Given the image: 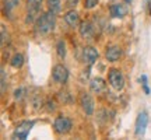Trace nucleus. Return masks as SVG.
Returning a JSON list of instances; mask_svg holds the SVG:
<instances>
[{"label":"nucleus","instance_id":"393cba45","mask_svg":"<svg viewBox=\"0 0 151 140\" xmlns=\"http://www.w3.org/2000/svg\"><path fill=\"white\" fill-rule=\"evenodd\" d=\"M148 1V13H150V16H151V0H147Z\"/></svg>","mask_w":151,"mask_h":140},{"label":"nucleus","instance_id":"f257e3e1","mask_svg":"<svg viewBox=\"0 0 151 140\" xmlns=\"http://www.w3.org/2000/svg\"><path fill=\"white\" fill-rule=\"evenodd\" d=\"M55 27H56V17L55 13L49 10L42 13L35 22V31L39 35H49L50 32H53Z\"/></svg>","mask_w":151,"mask_h":140},{"label":"nucleus","instance_id":"9b49d317","mask_svg":"<svg viewBox=\"0 0 151 140\" xmlns=\"http://www.w3.org/2000/svg\"><path fill=\"white\" fill-rule=\"evenodd\" d=\"M109 13H111V17H113V18H123L127 13V9L122 3H116V4H112L109 7Z\"/></svg>","mask_w":151,"mask_h":140},{"label":"nucleus","instance_id":"4468645a","mask_svg":"<svg viewBox=\"0 0 151 140\" xmlns=\"http://www.w3.org/2000/svg\"><path fill=\"white\" fill-rule=\"evenodd\" d=\"M42 1L43 0H27V9H28V13L31 14H38L39 10H41V6H42Z\"/></svg>","mask_w":151,"mask_h":140},{"label":"nucleus","instance_id":"a211bd4d","mask_svg":"<svg viewBox=\"0 0 151 140\" xmlns=\"http://www.w3.org/2000/svg\"><path fill=\"white\" fill-rule=\"evenodd\" d=\"M56 52H58V56L60 59H65L66 56V43L65 41H58V45H56Z\"/></svg>","mask_w":151,"mask_h":140},{"label":"nucleus","instance_id":"423d86ee","mask_svg":"<svg viewBox=\"0 0 151 140\" xmlns=\"http://www.w3.org/2000/svg\"><path fill=\"white\" fill-rule=\"evenodd\" d=\"M34 121H25V122H22V123H20L18 126L16 128V130H14V133H13V137L14 139H27L28 133L31 132V129H32L34 126Z\"/></svg>","mask_w":151,"mask_h":140},{"label":"nucleus","instance_id":"aec40b11","mask_svg":"<svg viewBox=\"0 0 151 140\" xmlns=\"http://www.w3.org/2000/svg\"><path fill=\"white\" fill-rule=\"evenodd\" d=\"M98 1H99V0H84V9L91 10V9H94V7H97Z\"/></svg>","mask_w":151,"mask_h":140},{"label":"nucleus","instance_id":"9d476101","mask_svg":"<svg viewBox=\"0 0 151 140\" xmlns=\"http://www.w3.org/2000/svg\"><path fill=\"white\" fill-rule=\"evenodd\" d=\"M65 21L70 28H77L80 25V16L74 9H71L65 14Z\"/></svg>","mask_w":151,"mask_h":140},{"label":"nucleus","instance_id":"0eeeda50","mask_svg":"<svg viewBox=\"0 0 151 140\" xmlns=\"http://www.w3.org/2000/svg\"><path fill=\"white\" fill-rule=\"evenodd\" d=\"M98 59V51L94 46H86L83 49V62L87 66H92Z\"/></svg>","mask_w":151,"mask_h":140},{"label":"nucleus","instance_id":"f03ea898","mask_svg":"<svg viewBox=\"0 0 151 140\" xmlns=\"http://www.w3.org/2000/svg\"><path fill=\"white\" fill-rule=\"evenodd\" d=\"M73 128V122H71L70 118H67L65 115H59V116H56L53 121V130L55 133H58V135H66V133H69Z\"/></svg>","mask_w":151,"mask_h":140},{"label":"nucleus","instance_id":"1a4fd4ad","mask_svg":"<svg viewBox=\"0 0 151 140\" xmlns=\"http://www.w3.org/2000/svg\"><path fill=\"white\" fill-rule=\"evenodd\" d=\"M78 32L84 39H92L94 34H95V28L94 24L91 21H83L80 22V27H78Z\"/></svg>","mask_w":151,"mask_h":140},{"label":"nucleus","instance_id":"39448f33","mask_svg":"<svg viewBox=\"0 0 151 140\" xmlns=\"http://www.w3.org/2000/svg\"><path fill=\"white\" fill-rule=\"evenodd\" d=\"M78 101H80L81 109H83L87 115H92V113H94L95 104H94V100H92V97L88 94V92H81Z\"/></svg>","mask_w":151,"mask_h":140},{"label":"nucleus","instance_id":"b1692460","mask_svg":"<svg viewBox=\"0 0 151 140\" xmlns=\"http://www.w3.org/2000/svg\"><path fill=\"white\" fill-rule=\"evenodd\" d=\"M1 91H6V73L4 70H1Z\"/></svg>","mask_w":151,"mask_h":140},{"label":"nucleus","instance_id":"f3484780","mask_svg":"<svg viewBox=\"0 0 151 140\" xmlns=\"http://www.w3.org/2000/svg\"><path fill=\"white\" fill-rule=\"evenodd\" d=\"M18 4H20V0H6V1H4L6 14H10L11 11L14 10V9H16Z\"/></svg>","mask_w":151,"mask_h":140},{"label":"nucleus","instance_id":"5701e85b","mask_svg":"<svg viewBox=\"0 0 151 140\" xmlns=\"http://www.w3.org/2000/svg\"><path fill=\"white\" fill-rule=\"evenodd\" d=\"M78 3H80V0H66V6H67V7H70V9L76 7Z\"/></svg>","mask_w":151,"mask_h":140},{"label":"nucleus","instance_id":"7ed1b4c3","mask_svg":"<svg viewBox=\"0 0 151 140\" xmlns=\"http://www.w3.org/2000/svg\"><path fill=\"white\" fill-rule=\"evenodd\" d=\"M108 81L111 87H112L113 90H116V91H122L124 87V77H123V73L120 71L119 69H109L108 71Z\"/></svg>","mask_w":151,"mask_h":140},{"label":"nucleus","instance_id":"a878e982","mask_svg":"<svg viewBox=\"0 0 151 140\" xmlns=\"http://www.w3.org/2000/svg\"><path fill=\"white\" fill-rule=\"evenodd\" d=\"M124 3H127V4H129V3H132V0H124Z\"/></svg>","mask_w":151,"mask_h":140},{"label":"nucleus","instance_id":"ddd939ff","mask_svg":"<svg viewBox=\"0 0 151 140\" xmlns=\"http://www.w3.org/2000/svg\"><path fill=\"white\" fill-rule=\"evenodd\" d=\"M90 88H91V91L99 94V92H102L106 88V83H105V80L101 79V77H94V79L90 81Z\"/></svg>","mask_w":151,"mask_h":140},{"label":"nucleus","instance_id":"6ab92c4d","mask_svg":"<svg viewBox=\"0 0 151 140\" xmlns=\"http://www.w3.org/2000/svg\"><path fill=\"white\" fill-rule=\"evenodd\" d=\"M25 92H27V88H18V90L14 91V98H16L17 101H21L22 98L27 95Z\"/></svg>","mask_w":151,"mask_h":140},{"label":"nucleus","instance_id":"4be33fe9","mask_svg":"<svg viewBox=\"0 0 151 140\" xmlns=\"http://www.w3.org/2000/svg\"><path fill=\"white\" fill-rule=\"evenodd\" d=\"M6 39L9 41V34H6V27L1 25V45L6 43Z\"/></svg>","mask_w":151,"mask_h":140},{"label":"nucleus","instance_id":"412c9836","mask_svg":"<svg viewBox=\"0 0 151 140\" xmlns=\"http://www.w3.org/2000/svg\"><path fill=\"white\" fill-rule=\"evenodd\" d=\"M140 80H141V84H143V90H144V92H146V94H150V88H148V83H147V76L143 74Z\"/></svg>","mask_w":151,"mask_h":140},{"label":"nucleus","instance_id":"f8f14e48","mask_svg":"<svg viewBox=\"0 0 151 140\" xmlns=\"http://www.w3.org/2000/svg\"><path fill=\"white\" fill-rule=\"evenodd\" d=\"M147 126V113L146 112H140L139 116H137V121H136V135L141 136L146 130Z\"/></svg>","mask_w":151,"mask_h":140},{"label":"nucleus","instance_id":"20e7f679","mask_svg":"<svg viewBox=\"0 0 151 140\" xmlns=\"http://www.w3.org/2000/svg\"><path fill=\"white\" fill-rule=\"evenodd\" d=\"M52 79H53L55 83L58 84H65L67 79H69V71L63 65H56L52 70Z\"/></svg>","mask_w":151,"mask_h":140},{"label":"nucleus","instance_id":"6e6552de","mask_svg":"<svg viewBox=\"0 0 151 140\" xmlns=\"http://www.w3.org/2000/svg\"><path fill=\"white\" fill-rule=\"evenodd\" d=\"M122 48L119 45H109L106 46V51H105V58L108 62H118L120 58H122Z\"/></svg>","mask_w":151,"mask_h":140},{"label":"nucleus","instance_id":"dca6fc26","mask_svg":"<svg viewBox=\"0 0 151 140\" xmlns=\"http://www.w3.org/2000/svg\"><path fill=\"white\" fill-rule=\"evenodd\" d=\"M10 65L14 67V69H21L22 65H24V56L22 53H16L13 58L10 59Z\"/></svg>","mask_w":151,"mask_h":140},{"label":"nucleus","instance_id":"2eb2a0df","mask_svg":"<svg viewBox=\"0 0 151 140\" xmlns=\"http://www.w3.org/2000/svg\"><path fill=\"white\" fill-rule=\"evenodd\" d=\"M46 6H48V10L58 14L62 10V1L60 0H46Z\"/></svg>","mask_w":151,"mask_h":140}]
</instances>
